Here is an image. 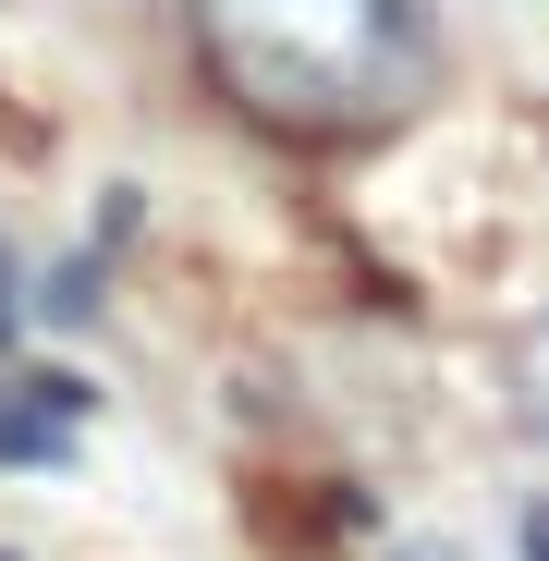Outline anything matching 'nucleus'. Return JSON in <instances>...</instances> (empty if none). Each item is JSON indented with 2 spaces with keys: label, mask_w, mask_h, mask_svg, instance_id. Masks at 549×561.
<instances>
[{
  "label": "nucleus",
  "mask_w": 549,
  "mask_h": 561,
  "mask_svg": "<svg viewBox=\"0 0 549 561\" xmlns=\"http://www.w3.org/2000/svg\"><path fill=\"white\" fill-rule=\"evenodd\" d=\"M196 61L282 135H379L427 85V0H196Z\"/></svg>",
  "instance_id": "1"
},
{
  "label": "nucleus",
  "mask_w": 549,
  "mask_h": 561,
  "mask_svg": "<svg viewBox=\"0 0 549 561\" xmlns=\"http://www.w3.org/2000/svg\"><path fill=\"white\" fill-rule=\"evenodd\" d=\"M85 415H99V391L73 366H13L0 379V463H61Z\"/></svg>",
  "instance_id": "2"
},
{
  "label": "nucleus",
  "mask_w": 549,
  "mask_h": 561,
  "mask_svg": "<svg viewBox=\"0 0 549 561\" xmlns=\"http://www.w3.org/2000/svg\"><path fill=\"white\" fill-rule=\"evenodd\" d=\"M49 318H61V330H73V318H99V256H73V268L49 280Z\"/></svg>",
  "instance_id": "3"
},
{
  "label": "nucleus",
  "mask_w": 549,
  "mask_h": 561,
  "mask_svg": "<svg viewBox=\"0 0 549 561\" xmlns=\"http://www.w3.org/2000/svg\"><path fill=\"white\" fill-rule=\"evenodd\" d=\"M525 403H537V427H549V330L525 342Z\"/></svg>",
  "instance_id": "4"
},
{
  "label": "nucleus",
  "mask_w": 549,
  "mask_h": 561,
  "mask_svg": "<svg viewBox=\"0 0 549 561\" xmlns=\"http://www.w3.org/2000/svg\"><path fill=\"white\" fill-rule=\"evenodd\" d=\"M391 561H465V549H451V537H415V549H391Z\"/></svg>",
  "instance_id": "5"
},
{
  "label": "nucleus",
  "mask_w": 549,
  "mask_h": 561,
  "mask_svg": "<svg viewBox=\"0 0 549 561\" xmlns=\"http://www.w3.org/2000/svg\"><path fill=\"white\" fill-rule=\"evenodd\" d=\"M525 561H549V501H537V513H525Z\"/></svg>",
  "instance_id": "6"
},
{
  "label": "nucleus",
  "mask_w": 549,
  "mask_h": 561,
  "mask_svg": "<svg viewBox=\"0 0 549 561\" xmlns=\"http://www.w3.org/2000/svg\"><path fill=\"white\" fill-rule=\"evenodd\" d=\"M0 561H13V549H0Z\"/></svg>",
  "instance_id": "7"
}]
</instances>
